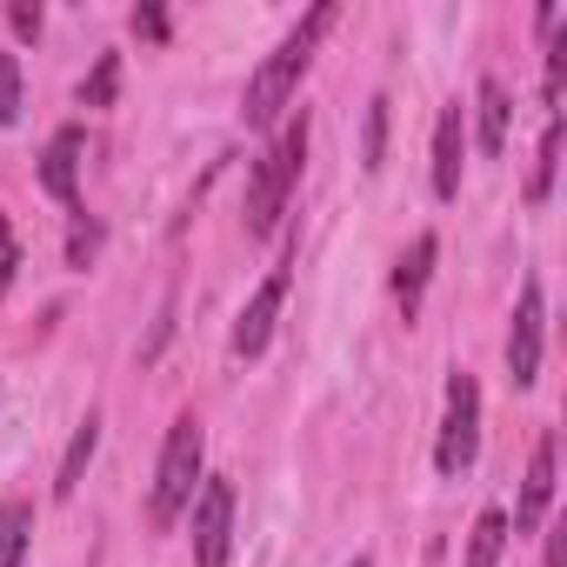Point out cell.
<instances>
[{
  "label": "cell",
  "mask_w": 567,
  "mask_h": 567,
  "mask_svg": "<svg viewBox=\"0 0 567 567\" xmlns=\"http://www.w3.org/2000/svg\"><path fill=\"white\" fill-rule=\"evenodd\" d=\"M328 28H334V8L321 0L308 21L260 61V74H254V87H247V127H274V121H280V107L295 101V87H301V74H308V61H315V48H321Z\"/></svg>",
  "instance_id": "cell-1"
},
{
  "label": "cell",
  "mask_w": 567,
  "mask_h": 567,
  "mask_svg": "<svg viewBox=\"0 0 567 567\" xmlns=\"http://www.w3.org/2000/svg\"><path fill=\"white\" fill-rule=\"evenodd\" d=\"M308 134H315V121H308V107H301L288 127H280V141L267 147V161H260V174H254V187H247V234H254V240L274 234L280 214H288V194H295L301 161H308Z\"/></svg>",
  "instance_id": "cell-2"
},
{
  "label": "cell",
  "mask_w": 567,
  "mask_h": 567,
  "mask_svg": "<svg viewBox=\"0 0 567 567\" xmlns=\"http://www.w3.org/2000/svg\"><path fill=\"white\" fill-rule=\"evenodd\" d=\"M200 454H207V434H200V421L194 414H181L174 427H167V447H161V474H154V501H147V514H154V527H174L187 507H194V494H200Z\"/></svg>",
  "instance_id": "cell-3"
},
{
  "label": "cell",
  "mask_w": 567,
  "mask_h": 567,
  "mask_svg": "<svg viewBox=\"0 0 567 567\" xmlns=\"http://www.w3.org/2000/svg\"><path fill=\"white\" fill-rule=\"evenodd\" d=\"M474 454H481V388H474L467 368H454L447 374V421H441V441H434V467L454 481V474L474 467Z\"/></svg>",
  "instance_id": "cell-4"
},
{
  "label": "cell",
  "mask_w": 567,
  "mask_h": 567,
  "mask_svg": "<svg viewBox=\"0 0 567 567\" xmlns=\"http://www.w3.org/2000/svg\"><path fill=\"white\" fill-rule=\"evenodd\" d=\"M234 547V481L207 474L194 494V567H227Z\"/></svg>",
  "instance_id": "cell-5"
},
{
  "label": "cell",
  "mask_w": 567,
  "mask_h": 567,
  "mask_svg": "<svg viewBox=\"0 0 567 567\" xmlns=\"http://www.w3.org/2000/svg\"><path fill=\"white\" fill-rule=\"evenodd\" d=\"M540 328H547L540 280H527V288H520V308H514V328H507V381H514V388H534V381H540Z\"/></svg>",
  "instance_id": "cell-6"
},
{
  "label": "cell",
  "mask_w": 567,
  "mask_h": 567,
  "mask_svg": "<svg viewBox=\"0 0 567 567\" xmlns=\"http://www.w3.org/2000/svg\"><path fill=\"white\" fill-rule=\"evenodd\" d=\"M280 301H288V267H274V274L260 280V288H254V301L240 308V321H234V354H240V361L267 354L274 321H280Z\"/></svg>",
  "instance_id": "cell-7"
},
{
  "label": "cell",
  "mask_w": 567,
  "mask_h": 567,
  "mask_svg": "<svg viewBox=\"0 0 567 567\" xmlns=\"http://www.w3.org/2000/svg\"><path fill=\"white\" fill-rule=\"evenodd\" d=\"M554 507V434L534 441V461H527V481H520V507L507 520V534H534Z\"/></svg>",
  "instance_id": "cell-8"
},
{
  "label": "cell",
  "mask_w": 567,
  "mask_h": 567,
  "mask_svg": "<svg viewBox=\"0 0 567 567\" xmlns=\"http://www.w3.org/2000/svg\"><path fill=\"white\" fill-rule=\"evenodd\" d=\"M461 161H467V114L441 107V121H434V194L441 200L461 194Z\"/></svg>",
  "instance_id": "cell-9"
},
{
  "label": "cell",
  "mask_w": 567,
  "mask_h": 567,
  "mask_svg": "<svg viewBox=\"0 0 567 567\" xmlns=\"http://www.w3.org/2000/svg\"><path fill=\"white\" fill-rule=\"evenodd\" d=\"M81 147H87V134L81 127H61L54 141H48V154H41V187L54 194V200H81Z\"/></svg>",
  "instance_id": "cell-10"
},
{
  "label": "cell",
  "mask_w": 567,
  "mask_h": 567,
  "mask_svg": "<svg viewBox=\"0 0 567 567\" xmlns=\"http://www.w3.org/2000/svg\"><path fill=\"white\" fill-rule=\"evenodd\" d=\"M434 260H441V240H434V234H414V247H408V254H401V267H394V301H401V315H408V321L421 315V295H427Z\"/></svg>",
  "instance_id": "cell-11"
},
{
  "label": "cell",
  "mask_w": 567,
  "mask_h": 567,
  "mask_svg": "<svg viewBox=\"0 0 567 567\" xmlns=\"http://www.w3.org/2000/svg\"><path fill=\"white\" fill-rule=\"evenodd\" d=\"M474 107H481V154H487V161H501V154H507V127H514V101H507V87L487 74Z\"/></svg>",
  "instance_id": "cell-12"
},
{
  "label": "cell",
  "mask_w": 567,
  "mask_h": 567,
  "mask_svg": "<svg viewBox=\"0 0 567 567\" xmlns=\"http://www.w3.org/2000/svg\"><path fill=\"white\" fill-rule=\"evenodd\" d=\"M94 447H101V414H87V421L74 427V441H68V454H61V474H54V494H61V501H74V487H81V474H87V461H94Z\"/></svg>",
  "instance_id": "cell-13"
},
{
  "label": "cell",
  "mask_w": 567,
  "mask_h": 567,
  "mask_svg": "<svg viewBox=\"0 0 567 567\" xmlns=\"http://www.w3.org/2000/svg\"><path fill=\"white\" fill-rule=\"evenodd\" d=\"M554 167H560V114H547V127H540V154H534V174H527V200H534V207H547Z\"/></svg>",
  "instance_id": "cell-14"
},
{
  "label": "cell",
  "mask_w": 567,
  "mask_h": 567,
  "mask_svg": "<svg viewBox=\"0 0 567 567\" xmlns=\"http://www.w3.org/2000/svg\"><path fill=\"white\" fill-rule=\"evenodd\" d=\"M28 540H34V507L28 501H8V507H0V567H21Z\"/></svg>",
  "instance_id": "cell-15"
},
{
  "label": "cell",
  "mask_w": 567,
  "mask_h": 567,
  "mask_svg": "<svg viewBox=\"0 0 567 567\" xmlns=\"http://www.w3.org/2000/svg\"><path fill=\"white\" fill-rule=\"evenodd\" d=\"M501 547H507V514H501V507H487V514L474 520V534H467V567H494V560H501Z\"/></svg>",
  "instance_id": "cell-16"
},
{
  "label": "cell",
  "mask_w": 567,
  "mask_h": 567,
  "mask_svg": "<svg viewBox=\"0 0 567 567\" xmlns=\"http://www.w3.org/2000/svg\"><path fill=\"white\" fill-rule=\"evenodd\" d=\"M388 107H394L388 94L368 101V134H361V167L368 174H381V161H388Z\"/></svg>",
  "instance_id": "cell-17"
},
{
  "label": "cell",
  "mask_w": 567,
  "mask_h": 567,
  "mask_svg": "<svg viewBox=\"0 0 567 567\" xmlns=\"http://www.w3.org/2000/svg\"><path fill=\"white\" fill-rule=\"evenodd\" d=\"M114 94H121V54H101L94 74L81 81V107H114Z\"/></svg>",
  "instance_id": "cell-18"
},
{
  "label": "cell",
  "mask_w": 567,
  "mask_h": 567,
  "mask_svg": "<svg viewBox=\"0 0 567 567\" xmlns=\"http://www.w3.org/2000/svg\"><path fill=\"white\" fill-rule=\"evenodd\" d=\"M14 121H21V61L0 54V127H14Z\"/></svg>",
  "instance_id": "cell-19"
},
{
  "label": "cell",
  "mask_w": 567,
  "mask_h": 567,
  "mask_svg": "<svg viewBox=\"0 0 567 567\" xmlns=\"http://www.w3.org/2000/svg\"><path fill=\"white\" fill-rule=\"evenodd\" d=\"M94 254H101V220L74 214V234H68V267H87Z\"/></svg>",
  "instance_id": "cell-20"
},
{
  "label": "cell",
  "mask_w": 567,
  "mask_h": 567,
  "mask_svg": "<svg viewBox=\"0 0 567 567\" xmlns=\"http://www.w3.org/2000/svg\"><path fill=\"white\" fill-rule=\"evenodd\" d=\"M14 267H21V240H14L8 214H0V301H8V288H14Z\"/></svg>",
  "instance_id": "cell-21"
},
{
  "label": "cell",
  "mask_w": 567,
  "mask_h": 567,
  "mask_svg": "<svg viewBox=\"0 0 567 567\" xmlns=\"http://www.w3.org/2000/svg\"><path fill=\"white\" fill-rule=\"evenodd\" d=\"M167 28H174L167 8H154V0H147V8H134V34H141V41H167Z\"/></svg>",
  "instance_id": "cell-22"
},
{
  "label": "cell",
  "mask_w": 567,
  "mask_h": 567,
  "mask_svg": "<svg viewBox=\"0 0 567 567\" xmlns=\"http://www.w3.org/2000/svg\"><path fill=\"white\" fill-rule=\"evenodd\" d=\"M41 21H48V14L34 8V0H14V8H8V28H14L21 41H34V34H41Z\"/></svg>",
  "instance_id": "cell-23"
},
{
  "label": "cell",
  "mask_w": 567,
  "mask_h": 567,
  "mask_svg": "<svg viewBox=\"0 0 567 567\" xmlns=\"http://www.w3.org/2000/svg\"><path fill=\"white\" fill-rule=\"evenodd\" d=\"M547 567H567V527L547 534Z\"/></svg>",
  "instance_id": "cell-24"
},
{
  "label": "cell",
  "mask_w": 567,
  "mask_h": 567,
  "mask_svg": "<svg viewBox=\"0 0 567 567\" xmlns=\"http://www.w3.org/2000/svg\"><path fill=\"white\" fill-rule=\"evenodd\" d=\"M348 567H368V560H348Z\"/></svg>",
  "instance_id": "cell-25"
}]
</instances>
